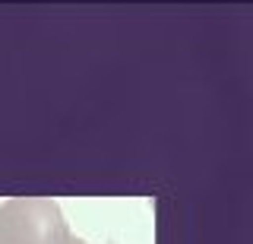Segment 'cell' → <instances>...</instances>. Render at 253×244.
Returning a JSON list of instances; mask_svg holds the SVG:
<instances>
[{
  "instance_id": "obj_1",
  "label": "cell",
  "mask_w": 253,
  "mask_h": 244,
  "mask_svg": "<svg viewBox=\"0 0 253 244\" xmlns=\"http://www.w3.org/2000/svg\"><path fill=\"white\" fill-rule=\"evenodd\" d=\"M0 244H85L70 232L60 206L44 196L0 203Z\"/></svg>"
}]
</instances>
